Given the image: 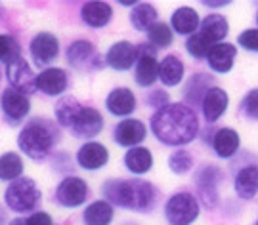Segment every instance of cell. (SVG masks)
I'll return each instance as SVG.
<instances>
[{
  "instance_id": "6da1fadb",
  "label": "cell",
  "mask_w": 258,
  "mask_h": 225,
  "mask_svg": "<svg viewBox=\"0 0 258 225\" xmlns=\"http://www.w3.org/2000/svg\"><path fill=\"white\" fill-rule=\"evenodd\" d=\"M149 130L159 143L174 149H184L201 136V121L195 109L182 101H172L159 109L149 119Z\"/></svg>"
},
{
  "instance_id": "7a4b0ae2",
  "label": "cell",
  "mask_w": 258,
  "mask_h": 225,
  "mask_svg": "<svg viewBox=\"0 0 258 225\" xmlns=\"http://www.w3.org/2000/svg\"><path fill=\"white\" fill-rule=\"evenodd\" d=\"M103 198L122 210H132L138 214H149L153 212L159 202V191L157 187L142 178L119 179L111 178L103 181L102 185Z\"/></svg>"
},
{
  "instance_id": "3957f363",
  "label": "cell",
  "mask_w": 258,
  "mask_h": 225,
  "mask_svg": "<svg viewBox=\"0 0 258 225\" xmlns=\"http://www.w3.org/2000/svg\"><path fill=\"white\" fill-rule=\"evenodd\" d=\"M55 141H57V130L52 122L44 119H35L27 122L18 136V145L21 153L33 160L46 159L54 149Z\"/></svg>"
},
{
  "instance_id": "277c9868",
  "label": "cell",
  "mask_w": 258,
  "mask_h": 225,
  "mask_svg": "<svg viewBox=\"0 0 258 225\" xmlns=\"http://www.w3.org/2000/svg\"><path fill=\"white\" fill-rule=\"evenodd\" d=\"M226 181V172L214 164L205 162L194 174L195 197L199 198L201 206L207 210H216L220 204V185Z\"/></svg>"
},
{
  "instance_id": "5b68a950",
  "label": "cell",
  "mask_w": 258,
  "mask_h": 225,
  "mask_svg": "<svg viewBox=\"0 0 258 225\" xmlns=\"http://www.w3.org/2000/svg\"><path fill=\"white\" fill-rule=\"evenodd\" d=\"M201 202L189 191H178L166 198L163 214L168 225H194L201 216Z\"/></svg>"
},
{
  "instance_id": "8992f818",
  "label": "cell",
  "mask_w": 258,
  "mask_h": 225,
  "mask_svg": "<svg viewBox=\"0 0 258 225\" xmlns=\"http://www.w3.org/2000/svg\"><path fill=\"white\" fill-rule=\"evenodd\" d=\"M4 200L12 212L25 214V212H33L40 204L42 193L35 183V179L19 178L8 185L6 193H4Z\"/></svg>"
},
{
  "instance_id": "52a82bcc",
  "label": "cell",
  "mask_w": 258,
  "mask_h": 225,
  "mask_svg": "<svg viewBox=\"0 0 258 225\" xmlns=\"http://www.w3.org/2000/svg\"><path fill=\"white\" fill-rule=\"evenodd\" d=\"M67 65L77 71H100L105 63V57L98 54V50L90 40H75L65 52Z\"/></svg>"
},
{
  "instance_id": "ba28073f",
  "label": "cell",
  "mask_w": 258,
  "mask_h": 225,
  "mask_svg": "<svg viewBox=\"0 0 258 225\" xmlns=\"http://www.w3.org/2000/svg\"><path fill=\"white\" fill-rule=\"evenodd\" d=\"M159 80V59L157 48L149 42L138 44V61L134 67V82L140 88H151Z\"/></svg>"
},
{
  "instance_id": "9c48e42d",
  "label": "cell",
  "mask_w": 258,
  "mask_h": 225,
  "mask_svg": "<svg viewBox=\"0 0 258 225\" xmlns=\"http://www.w3.org/2000/svg\"><path fill=\"white\" fill-rule=\"evenodd\" d=\"M233 191L239 200H252L258 195V162L245 160L233 168Z\"/></svg>"
},
{
  "instance_id": "30bf717a",
  "label": "cell",
  "mask_w": 258,
  "mask_h": 225,
  "mask_svg": "<svg viewBox=\"0 0 258 225\" xmlns=\"http://www.w3.org/2000/svg\"><path fill=\"white\" fill-rule=\"evenodd\" d=\"M88 183L79 176H67L55 189V200L63 208H79L88 198Z\"/></svg>"
},
{
  "instance_id": "8fae6325",
  "label": "cell",
  "mask_w": 258,
  "mask_h": 225,
  "mask_svg": "<svg viewBox=\"0 0 258 225\" xmlns=\"http://www.w3.org/2000/svg\"><path fill=\"white\" fill-rule=\"evenodd\" d=\"M214 82H216L214 75L205 73V71L189 75V78L182 84V103L189 105L195 111L201 109V103H203L207 92L216 86Z\"/></svg>"
},
{
  "instance_id": "7c38bea8",
  "label": "cell",
  "mask_w": 258,
  "mask_h": 225,
  "mask_svg": "<svg viewBox=\"0 0 258 225\" xmlns=\"http://www.w3.org/2000/svg\"><path fill=\"white\" fill-rule=\"evenodd\" d=\"M6 76H8V82L12 84V88L21 92V94L31 95L37 92V76L23 56L6 63Z\"/></svg>"
},
{
  "instance_id": "4fadbf2b",
  "label": "cell",
  "mask_w": 258,
  "mask_h": 225,
  "mask_svg": "<svg viewBox=\"0 0 258 225\" xmlns=\"http://www.w3.org/2000/svg\"><path fill=\"white\" fill-rule=\"evenodd\" d=\"M209 147L212 149V153L222 160H233L239 155L241 149V136L239 132L231 126H218L212 140L209 143Z\"/></svg>"
},
{
  "instance_id": "5bb4252c",
  "label": "cell",
  "mask_w": 258,
  "mask_h": 225,
  "mask_svg": "<svg viewBox=\"0 0 258 225\" xmlns=\"http://www.w3.org/2000/svg\"><path fill=\"white\" fill-rule=\"evenodd\" d=\"M148 138V126L140 119H124L113 128V140L119 147L124 149H134L140 147L144 140Z\"/></svg>"
},
{
  "instance_id": "9a60e30c",
  "label": "cell",
  "mask_w": 258,
  "mask_h": 225,
  "mask_svg": "<svg viewBox=\"0 0 258 225\" xmlns=\"http://www.w3.org/2000/svg\"><path fill=\"white\" fill-rule=\"evenodd\" d=\"M228 109H230V94H228L222 86L216 84L214 88H211V90L207 92L199 113H201L203 121L207 122L209 126H214V124L228 113Z\"/></svg>"
},
{
  "instance_id": "2e32d148",
  "label": "cell",
  "mask_w": 258,
  "mask_h": 225,
  "mask_svg": "<svg viewBox=\"0 0 258 225\" xmlns=\"http://www.w3.org/2000/svg\"><path fill=\"white\" fill-rule=\"evenodd\" d=\"M31 59L37 67H48L59 56V40L52 33H38L29 44Z\"/></svg>"
},
{
  "instance_id": "e0dca14e",
  "label": "cell",
  "mask_w": 258,
  "mask_h": 225,
  "mask_svg": "<svg viewBox=\"0 0 258 225\" xmlns=\"http://www.w3.org/2000/svg\"><path fill=\"white\" fill-rule=\"evenodd\" d=\"M136 61H138V46H134L128 40H119L111 44L105 52V65L119 73L136 67Z\"/></svg>"
},
{
  "instance_id": "ac0fdd59",
  "label": "cell",
  "mask_w": 258,
  "mask_h": 225,
  "mask_svg": "<svg viewBox=\"0 0 258 225\" xmlns=\"http://www.w3.org/2000/svg\"><path fill=\"white\" fill-rule=\"evenodd\" d=\"M105 126L102 113L94 107H83V111L79 113V117L75 119L73 126H71V134L79 140H88L92 141V138L100 136Z\"/></svg>"
},
{
  "instance_id": "d6986e66",
  "label": "cell",
  "mask_w": 258,
  "mask_h": 225,
  "mask_svg": "<svg viewBox=\"0 0 258 225\" xmlns=\"http://www.w3.org/2000/svg\"><path fill=\"white\" fill-rule=\"evenodd\" d=\"M0 105H2L4 119L10 124H19L29 115V111H31V101H29L27 95L18 92V90H14L12 86L2 92Z\"/></svg>"
},
{
  "instance_id": "ffe728a7",
  "label": "cell",
  "mask_w": 258,
  "mask_h": 225,
  "mask_svg": "<svg viewBox=\"0 0 258 225\" xmlns=\"http://www.w3.org/2000/svg\"><path fill=\"white\" fill-rule=\"evenodd\" d=\"M235 59H237V46L226 40L211 48L207 56V65L214 75H228L233 71Z\"/></svg>"
},
{
  "instance_id": "44dd1931",
  "label": "cell",
  "mask_w": 258,
  "mask_h": 225,
  "mask_svg": "<svg viewBox=\"0 0 258 225\" xmlns=\"http://www.w3.org/2000/svg\"><path fill=\"white\" fill-rule=\"evenodd\" d=\"M138 107V99L136 94L126 88V86H119V88H113L107 97H105V109L107 113H111L113 117H120L122 121L130 119V115L136 111Z\"/></svg>"
},
{
  "instance_id": "7402d4cb",
  "label": "cell",
  "mask_w": 258,
  "mask_h": 225,
  "mask_svg": "<svg viewBox=\"0 0 258 225\" xmlns=\"http://www.w3.org/2000/svg\"><path fill=\"white\" fill-rule=\"evenodd\" d=\"M109 162V149L100 141H86L77 151V164L83 170H100Z\"/></svg>"
},
{
  "instance_id": "603a6c76",
  "label": "cell",
  "mask_w": 258,
  "mask_h": 225,
  "mask_svg": "<svg viewBox=\"0 0 258 225\" xmlns=\"http://www.w3.org/2000/svg\"><path fill=\"white\" fill-rule=\"evenodd\" d=\"M203 18L199 16V12L191 6H180L170 14V21L168 25L172 27L174 35L180 37H191L195 33H199Z\"/></svg>"
},
{
  "instance_id": "cb8c5ba5",
  "label": "cell",
  "mask_w": 258,
  "mask_h": 225,
  "mask_svg": "<svg viewBox=\"0 0 258 225\" xmlns=\"http://www.w3.org/2000/svg\"><path fill=\"white\" fill-rule=\"evenodd\" d=\"M69 86V75L65 73V69L59 67H48L42 73L37 75V90L44 95H61Z\"/></svg>"
},
{
  "instance_id": "d4e9b609",
  "label": "cell",
  "mask_w": 258,
  "mask_h": 225,
  "mask_svg": "<svg viewBox=\"0 0 258 225\" xmlns=\"http://www.w3.org/2000/svg\"><path fill=\"white\" fill-rule=\"evenodd\" d=\"M81 19L84 25L90 29H103L107 27L113 19V6L103 0H90L84 2L81 8Z\"/></svg>"
},
{
  "instance_id": "484cf974",
  "label": "cell",
  "mask_w": 258,
  "mask_h": 225,
  "mask_svg": "<svg viewBox=\"0 0 258 225\" xmlns=\"http://www.w3.org/2000/svg\"><path fill=\"white\" fill-rule=\"evenodd\" d=\"M185 65L174 54H168L159 61V82L165 88H176L184 82Z\"/></svg>"
},
{
  "instance_id": "4316f807",
  "label": "cell",
  "mask_w": 258,
  "mask_h": 225,
  "mask_svg": "<svg viewBox=\"0 0 258 225\" xmlns=\"http://www.w3.org/2000/svg\"><path fill=\"white\" fill-rule=\"evenodd\" d=\"M199 35H203L212 46L214 44H220V42H226V38L230 35V21L226 16L222 14H209L205 16L203 21H201V27H199Z\"/></svg>"
},
{
  "instance_id": "83f0119b",
  "label": "cell",
  "mask_w": 258,
  "mask_h": 225,
  "mask_svg": "<svg viewBox=\"0 0 258 225\" xmlns=\"http://www.w3.org/2000/svg\"><path fill=\"white\" fill-rule=\"evenodd\" d=\"M153 162H155L153 153H151L148 147H144V145L134 147V149H128L124 153V157H122L124 168L128 170L130 174H134L136 178L148 174L149 170L153 168Z\"/></svg>"
},
{
  "instance_id": "f1b7e54d",
  "label": "cell",
  "mask_w": 258,
  "mask_h": 225,
  "mask_svg": "<svg viewBox=\"0 0 258 225\" xmlns=\"http://www.w3.org/2000/svg\"><path fill=\"white\" fill-rule=\"evenodd\" d=\"M130 25L138 33H148L155 23H159V12L151 2H138L130 10Z\"/></svg>"
},
{
  "instance_id": "f546056e",
  "label": "cell",
  "mask_w": 258,
  "mask_h": 225,
  "mask_svg": "<svg viewBox=\"0 0 258 225\" xmlns=\"http://www.w3.org/2000/svg\"><path fill=\"white\" fill-rule=\"evenodd\" d=\"M115 217V206L109 204L105 198L94 200L83 212L84 225H111Z\"/></svg>"
},
{
  "instance_id": "4dcf8cb0",
  "label": "cell",
  "mask_w": 258,
  "mask_h": 225,
  "mask_svg": "<svg viewBox=\"0 0 258 225\" xmlns=\"http://www.w3.org/2000/svg\"><path fill=\"white\" fill-rule=\"evenodd\" d=\"M84 105H81L77 99H75L73 95H65L61 97L57 103H55V122L61 126V128H69L71 130V126H73L75 119L79 117V113L83 111Z\"/></svg>"
},
{
  "instance_id": "1f68e13d",
  "label": "cell",
  "mask_w": 258,
  "mask_h": 225,
  "mask_svg": "<svg viewBox=\"0 0 258 225\" xmlns=\"http://www.w3.org/2000/svg\"><path fill=\"white\" fill-rule=\"evenodd\" d=\"M23 174V160L18 153L8 151L4 155H0V179L2 181H16Z\"/></svg>"
},
{
  "instance_id": "d6a6232c",
  "label": "cell",
  "mask_w": 258,
  "mask_h": 225,
  "mask_svg": "<svg viewBox=\"0 0 258 225\" xmlns=\"http://www.w3.org/2000/svg\"><path fill=\"white\" fill-rule=\"evenodd\" d=\"M168 168L174 176H187L195 166V159L191 155V151L184 149H174L170 155H168V160H166Z\"/></svg>"
},
{
  "instance_id": "836d02e7",
  "label": "cell",
  "mask_w": 258,
  "mask_h": 225,
  "mask_svg": "<svg viewBox=\"0 0 258 225\" xmlns=\"http://www.w3.org/2000/svg\"><path fill=\"white\" fill-rule=\"evenodd\" d=\"M148 42L151 46H155L157 50H165L170 48L174 42V31L172 27L165 23V21H159L153 27L148 31Z\"/></svg>"
},
{
  "instance_id": "e575fe53",
  "label": "cell",
  "mask_w": 258,
  "mask_h": 225,
  "mask_svg": "<svg viewBox=\"0 0 258 225\" xmlns=\"http://www.w3.org/2000/svg\"><path fill=\"white\" fill-rule=\"evenodd\" d=\"M184 48L189 57H194V59H197V61H201V59L207 61V56H209V52H211L212 44L203 37V35L195 33V35L185 38Z\"/></svg>"
},
{
  "instance_id": "d590c367",
  "label": "cell",
  "mask_w": 258,
  "mask_h": 225,
  "mask_svg": "<svg viewBox=\"0 0 258 225\" xmlns=\"http://www.w3.org/2000/svg\"><path fill=\"white\" fill-rule=\"evenodd\" d=\"M237 111L243 119L252 122H258V86L256 88H250L247 94L239 99L237 105Z\"/></svg>"
},
{
  "instance_id": "8d00e7d4",
  "label": "cell",
  "mask_w": 258,
  "mask_h": 225,
  "mask_svg": "<svg viewBox=\"0 0 258 225\" xmlns=\"http://www.w3.org/2000/svg\"><path fill=\"white\" fill-rule=\"evenodd\" d=\"M19 56H21V46L18 44V40L10 35H0V61L10 63Z\"/></svg>"
},
{
  "instance_id": "74e56055",
  "label": "cell",
  "mask_w": 258,
  "mask_h": 225,
  "mask_svg": "<svg viewBox=\"0 0 258 225\" xmlns=\"http://www.w3.org/2000/svg\"><path fill=\"white\" fill-rule=\"evenodd\" d=\"M235 46H239L241 50L249 54H258V27H249L241 31L235 38Z\"/></svg>"
},
{
  "instance_id": "f35d334b",
  "label": "cell",
  "mask_w": 258,
  "mask_h": 225,
  "mask_svg": "<svg viewBox=\"0 0 258 225\" xmlns=\"http://www.w3.org/2000/svg\"><path fill=\"white\" fill-rule=\"evenodd\" d=\"M146 103L151 109L159 111V109H163L166 105H170L172 101H170V95H168V92H166L165 88H153L148 94V97H146Z\"/></svg>"
},
{
  "instance_id": "ab89813d",
  "label": "cell",
  "mask_w": 258,
  "mask_h": 225,
  "mask_svg": "<svg viewBox=\"0 0 258 225\" xmlns=\"http://www.w3.org/2000/svg\"><path fill=\"white\" fill-rule=\"evenodd\" d=\"M27 225H54V219L48 212H35L27 217Z\"/></svg>"
},
{
  "instance_id": "60d3db41",
  "label": "cell",
  "mask_w": 258,
  "mask_h": 225,
  "mask_svg": "<svg viewBox=\"0 0 258 225\" xmlns=\"http://www.w3.org/2000/svg\"><path fill=\"white\" fill-rule=\"evenodd\" d=\"M201 4L209 10H220V8H228L231 4V0H203Z\"/></svg>"
},
{
  "instance_id": "b9f144b4",
  "label": "cell",
  "mask_w": 258,
  "mask_h": 225,
  "mask_svg": "<svg viewBox=\"0 0 258 225\" xmlns=\"http://www.w3.org/2000/svg\"><path fill=\"white\" fill-rule=\"evenodd\" d=\"M8 225H27V219H23V217H14Z\"/></svg>"
},
{
  "instance_id": "7bdbcfd3",
  "label": "cell",
  "mask_w": 258,
  "mask_h": 225,
  "mask_svg": "<svg viewBox=\"0 0 258 225\" xmlns=\"http://www.w3.org/2000/svg\"><path fill=\"white\" fill-rule=\"evenodd\" d=\"M254 19H256V27H258V10H256V18H254Z\"/></svg>"
},
{
  "instance_id": "ee69618b",
  "label": "cell",
  "mask_w": 258,
  "mask_h": 225,
  "mask_svg": "<svg viewBox=\"0 0 258 225\" xmlns=\"http://www.w3.org/2000/svg\"><path fill=\"white\" fill-rule=\"evenodd\" d=\"M122 225H136V223H122Z\"/></svg>"
},
{
  "instance_id": "f6af8a7d",
  "label": "cell",
  "mask_w": 258,
  "mask_h": 225,
  "mask_svg": "<svg viewBox=\"0 0 258 225\" xmlns=\"http://www.w3.org/2000/svg\"><path fill=\"white\" fill-rule=\"evenodd\" d=\"M254 225H258V219H256V221H254Z\"/></svg>"
}]
</instances>
